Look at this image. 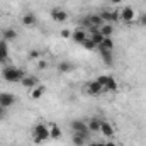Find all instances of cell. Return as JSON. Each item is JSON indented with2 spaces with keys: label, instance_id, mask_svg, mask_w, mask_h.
Segmentation results:
<instances>
[{
  "label": "cell",
  "instance_id": "cell-1",
  "mask_svg": "<svg viewBox=\"0 0 146 146\" xmlns=\"http://www.w3.org/2000/svg\"><path fill=\"white\" fill-rule=\"evenodd\" d=\"M33 139L36 145H41V143H46L51 139V134H49V126L39 122L33 127Z\"/></svg>",
  "mask_w": 146,
  "mask_h": 146
},
{
  "label": "cell",
  "instance_id": "cell-2",
  "mask_svg": "<svg viewBox=\"0 0 146 146\" xmlns=\"http://www.w3.org/2000/svg\"><path fill=\"white\" fill-rule=\"evenodd\" d=\"M26 76V72L22 68H15V66H5L2 70V78L5 82H12V83H17L21 82L22 78Z\"/></svg>",
  "mask_w": 146,
  "mask_h": 146
},
{
  "label": "cell",
  "instance_id": "cell-3",
  "mask_svg": "<svg viewBox=\"0 0 146 146\" xmlns=\"http://www.w3.org/2000/svg\"><path fill=\"white\" fill-rule=\"evenodd\" d=\"M70 127H72L73 133H80V134H85V136H88V134H90V131H88V127H87V122H85V121L75 119V121H72Z\"/></svg>",
  "mask_w": 146,
  "mask_h": 146
},
{
  "label": "cell",
  "instance_id": "cell-4",
  "mask_svg": "<svg viewBox=\"0 0 146 146\" xmlns=\"http://www.w3.org/2000/svg\"><path fill=\"white\" fill-rule=\"evenodd\" d=\"M15 104V95L10 94V92H0V106L9 109Z\"/></svg>",
  "mask_w": 146,
  "mask_h": 146
},
{
  "label": "cell",
  "instance_id": "cell-5",
  "mask_svg": "<svg viewBox=\"0 0 146 146\" xmlns=\"http://www.w3.org/2000/svg\"><path fill=\"white\" fill-rule=\"evenodd\" d=\"M119 15H121V21H124V22H133V21H136V12H134L133 7H124V9L119 12Z\"/></svg>",
  "mask_w": 146,
  "mask_h": 146
},
{
  "label": "cell",
  "instance_id": "cell-6",
  "mask_svg": "<svg viewBox=\"0 0 146 146\" xmlns=\"http://www.w3.org/2000/svg\"><path fill=\"white\" fill-rule=\"evenodd\" d=\"M100 17H102V21L104 22H109V24H115V22H119L121 21V15H119V12H109V10H102L100 14H99Z\"/></svg>",
  "mask_w": 146,
  "mask_h": 146
},
{
  "label": "cell",
  "instance_id": "cell-7",
  "mask_svg": "<svg viewBox=\"0 0 146 146\" xmlns=\"http://www.w3.org/2000/svg\"><path fill=\"white\" fill-rule=\"evenodd\" d=\"M51 19L54 22H65L68 19V12L63 10V9H60V7H56V9L51 10Z\"/></svg>",
  "mask_w": 146,
  "mask_h": 146
},
{
  "label": "cell",
  "instance_id": "cell-8",
  "mask_svg": "<svg viewBox=\"0 0 146 146\" xmlns=\"http://www.w3.org/2000/svg\"><path fill=\"white\" fill-rule=\"evenodd\" d=\"M87 37H88V33H87V29H83V27H78V29L72 31V39L75 42H78V44H82Z\"/></svg>",
  "mask_w": 146,
  "mask_h": 146
},
{
  "label": "cell",
  "instance_id": "cell-9",
  "mask_svg": "<svg viewBox=\"0 0 146 146\" xmlns=\"http://www.w3.org/2000/svg\"><path fill=\"white\" fill-rule=\"evenodd\" d=\"M87 92H88L90 95H100V94L104 92V87H102L97 80H94V82H88V83H87Z\"/></svg>",
  "mask_w": 146,
  "mask_h": 146
},
{
  "label": "cell",
  "instance_id": "cell-10",
  "mask_svg": "<svg viewBox=\"0 0 146 146\" xmlns=\"http://www.w3.org/2000/svg\"><path fill=\"white\" fill-rule=\"evenodd\" d=\"M100 133L106 136V138H114V126L107 122V121H100Z\"/></svg>",
  "mask_w": 146,
  "mask_h": 146
},
{
  "label": "cell",
  "instance_id": "cell-11",
  "mask_svg": "<svg viewBox=\"0 0 146 146\" xmlns=\"http://www.w3.org/2000/svg\"><path fill=\"white\" fill-rule=\"evenodd\" d=\"M21 85L22 87H26V88H34V87H37V78L34 76V75H26L22 80H21Z\"/></svg>",
  "mask_w": 146,
  "mask_h": 146
},
{
  "label": "cell",
  "instance_id": "cell-12",
  "mask_svg": "<svg viewBox=\"0 0 146 146\" xmlns=\"http://www.w3.org/2000/svg\"><path fill=\"white\" fill-rule=\"evenodd\" d=\"M22 24H24L26 27H33V26H36V24H37L36 14H33V12L24 14V15H22Z\"/></svg>",
  "mask_w": 146,
  "mask_h": 146
},
{
  "label": "cell",
  "instance_id": "cell-13",
  "mask_svg": "<svg viewBox=\"0 0 146 146\" xmlns=\"http://www.w3.org/2000/svg\"><path fill=\"white\" fill-rule=\"evenodd\" d=\"M2 39L3 41H15L17 39V31L15 29H12V27H7V29H3L2 31Z\"/></svg>",
  "mask_w": 146,
  "mask_h": 146
},
{
  "label": "cell",
  "instance_id": "cell-14",
  "mask_svg": "<svg viewBox=\"0 0 146 146\" xmlns=\"http://www.w3.org/2000/svg\"><path fill=\"white\" fill-rule=\"evenodd\" d=\"M97 49H99V53H100V56H102L104 63H106V65H112V60H114V51L102 49V48H97Z\"/></svg>",
  "mask_w": 146,
  "mask_h": 146
},
{
  "label": "cell",
  "instance_id": "cell-15",
  "mask_svg": "<svg viewBox=\"0 0 146 146\" xmlns=\"http://www.w3.org/2000/svg\"><path fill=\"white\" fill-rule=\"evenodd\" d=\"M87 138H88V136H85V134L73 133L72 141H73V145H75V146H87Z\"/></svg>",
  "mask_w": 146,
  "mask_h": 146
},
{
  "label": "cell",
  "instance_id": "cell-16",
  "mask_svg": "<svg viewBox=\"0 0 146 146\" xmlns=\"http://www.w3.org/2000/svg\"><path fill=\"white\" fill-rule=\"evenodd\" d=\"M87 127H88L90 133H100V119L92 117V119L87 122Z\"/></svg>",
  "mask_w": 146,
  "mask_h": 146
},
{
  "label": "cell",
  "instance_id": "cell-17",
  "mask_svg": "<svg viewBox=\"0 0 146 146\" xmlns=\"http://www.w3.org/2000/svg\"><path fill=\"white\" fill-rule=\"evenodd\" d=\"M99 31H100V34H102L104 37H110L112 34H114V26L109 24V22H104V24L99 27Z\"/></svg>",
  "mask_w": 146,
  "mask_h": 146
},
{
  "label": "cell",
  "instance_id": "cell-18",
  "mask_svg": "<svg viewBox=\"0 0 146 146\" xmlns=\"http://www.w3.org/2000/svg\"><path fill=\"white\" fill-rule=\"evenodd\" d=\"M44 92H46V87L37 85V87H34V88L31 90V99H33V100H39V99L44 95Z\"/></svg>",
  "mask_w": 146,
  "mask_h": 146
},
{
  "label": "cell",
  "instance_id": "cell-19",
  "mask_svg": "<svg viewBox=\"0 0 146 146\" xmlns=\"http://www.w3.org/2000/svg\"><path fill=\"white\" fill-rule=\"evenodd\" d=\"M7 58H9V46H7V41L0 39V63H3Z\"/></svg>",
  "mask_w": 146,
  "mask_h": 146
},
{
  "label": "cell",
  "instance_id": "cell-20",
  "mask_svg": "<svg viewBox=\"0 0 146 146\" xmlns=\"http://www.w3.org/2000/svg\"><path fill=\"white\" fill-rule=\"evenodd\" d=\"M49 134H51V139H61V136H63L61 129L56 124H49Z\"/></svg>",
  "mask_w": 146,
  "mask_h": 146
},
{
  "label": "cell",
  "instance_id": "cell-21",
  "mask_svg": "<svg viewBox=\"0 0 146 146\" xmlns=\"http://www.w3.org/2000/svg\"><path fill=\"white\" fill-rule=\"evenodd\" d=\"M75 68L73 66V63H70V61H60V65H58V72L60 73H70Z\"/></svg>",
  "mask_w": 146,
  "mask_h": 146
},
{
  "label": "cell",
  "instance_id": "cell-22",
  "mask_svg": "<svg viewBox=\"0 0 146 146\" xmlns=\"http://www.w3.org/2000/svg\"><path fill=\"white\" fill-rule=\"evenodd\" d=\"M97 48H102V49L114 51V39H112V37H104V41H102V42H100Z\"/></svg>",
  "mask_w": 146,
  "mask_h": 146
},
{
  "label": "cell",
  "instance_id": "cell-23",
  "mask_svg": "<svg viewBox=\"0 0 146 146\" xmlns=\"http://www.w3.org/2000/svg\"><path fill=\"white\" fill-rule=\"evenodd\" d=\"M88 21H90V26H92V27H100V26L104 24V21H102V17H100L99 14L88 15Z\"/></svg>",
  "mask_w": 146,
  "mask_h": 146
},
{
  "label": "cell",
  "instance_id": "cell-24",
  "mask_svg": "<svg viewBox=\"0 0 146 146\" xmlns=\"http://www.w3.org/2000/svg\"><path fill=\"white\" fill-rule=\"evenodd\" d=\"M104 90H106V92H115V90H117V82H115V80H114L112 76L109 78V82L106 83Z\"/></svg>",
  "mask_w": 146,
  "mask_h": 146
},
{
  "label": "cell",
  "instance_id": "cell-25",
  "mask_svg": "<svg viewBox=\"0 0 146 146\" xmlns=\"http://www.w3.org/2000/svg\"><path fill=\"white\" fill-rule=\"evenodd\" d=\"M82 46H83L85 49H88V51H92V49H97V44L92 41V37H90V36H88L85 41H83V42H82Z\"/></svg>",
  "mask_w": 146,
  "mask_h": 146
},
{
  "label": "cell",
  "instance_id": "cell-26",
  "mask_svg": "<svg viewBox=\"0 0 146 146\" xmlns=\"http://www.w3.org/2000/svg\"><path fill=\"white\" fill-rule=\"evenodd\" d=\"M109 75H100V76H99V78H97V82H99V83H100V85H102V87H106V83H107V82H109Z\"/></svg>",
  "mask_w": 146,
  "mask_h": 146
},
{
  "label": "cell",
  "instance_id": "cell-27",
  "mask_svg": "<svg viewBox=\"0 0 146 146\" xmlns=\"http://www.w3.org/2000/svg\"><path fill=\"white\" fill-rule=\"evenodd\" d=\"M138 24L143 26V27H146V12H143V14L138 17Z\"/></svg>",
  "mask_w": 146,
  "mask_h": 146
},
{
  "label": "cell",
  "instance_id": "cell-28",
  "mask_svg": "<svg viewBox=\"0 0 146 146\" xmlns=\"http://www.w3.org/2000/svg\"><path fill=\"white\" fill-rule=\"evenodd\" d=\"M61 37H65V39L70 37V39H72V31H70V29H63V31H61Z\"/></svg>",
  "mask_w": 146,
  "mask_h": 146
},
{
  "label": "cell",
  "instance_id": "cell-29",
  "mask_svg": "<svg viewBox=\"0 0 146 146\" xmlns=\"http://www.w3.org/2000/svg\"><path fill=\"white\" fill-rule=\"evenodd\" d=\"M5 115H7V109H5V107H2V106H0V121H2V119H3V117H5Z\"/></svg>",
  "mask_w": 146,
  "mask_h": 146
},
{
  "label": "cell",
  "instance_id": "cell-30",
  "mask_svg": "<svg viewBox=\"0 0 146 146\" xmlns=\"http://www.w3.org/2000/svg\"><path fill=\"white\" fill-rule=\"evenodd\" d=\"M29 56H31V60H37V58H39V53H37V51H31Z\"/></svg>",
  "mask_w": 146,
  "mask_h": 146
},
{
  "label": "cell",
  "instance_id": "cell-31",
  "mask_svg": "<svg viewBox=\"0 0 146 146\" xmlns=\"http://www.w3.org/2000/svg\"><path fill=\"white\" fill-rule=\"evenodd\" d=\"M46 66H48V63H46L44 60H39V68H41V70H44Z\"/></svg>",
  "mask_w": 146,
  "mask_h": 146
},
{
  "label": "cell",
  "instance_id": "cell-32",
  "mask_svg": "<svg viewBox=\"0 0 146 146\" xmlns=\"http://www.w3.org/2000/svg\"><path fill=\"white\" fill-rule=\"evenodd\" d=\"M87 146H106V143H102V141H95V143H90V145Z\"/></svg>",
  "mask_w": 146,
  "mask_h": 146
},
{
  "label": "cell",
  "instance_id": "cell-33",
  "mask_svg": "<svg viewBox=\"0 0 146 146\" xmlns=\"http://www.w3.org/2000/svg\"><path fill=\"white\" fill-rule=\"evenodd\" d=\"M106 146H117V145H115V141H107Z\"/></svg>",
  "mask_w": 146,
  "mask_h": 146
},
{
  "label": "cell",
  "instance_id": "cell-34",
  "mask_svg": "<svg viewBox=\"0 0 146 146\" xmlns=\"http://www.w3.org/2000/svg\"><path fill=\"white\" fill-rule=\"evenodd\" d=\"M110 2H112V3H121L122 0H110Z\"/></svg>",
  "mask_w": 146,
  "mask_h": 146
}]
</instances>
